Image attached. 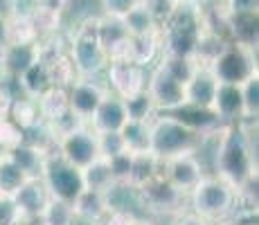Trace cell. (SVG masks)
<instances>
[{
	"mask_svg": "<svg viewBox=\"0 0 259 225\" xmlns=\"http://www.w3.org/2000/svg\"><path fill=\"white\" fill-rule=\"evenodd\" d=\"M72 209L77 214V221H86L93 225H99L106 212L111 209V198L106 192L97 189H81L79 196L72 201Z\"/></svg>",
	"mask_w": 259,
	"mask_h": 225,
	"instance_id": "17",
	"label": "cell"
},
{
	"mask_svg": "<svg viewBox=\"0 0 259 225\" xmlns=\"http://www.w3.org/2000/svg\"><path fill=\"white\" fill-rule=\"evenodd\" d=\"M142 5H144V9L151 14L153 21L162 27V25L174 16V12L178 9L181 0H142Z\"/></svg>",
	"mask_w": 259,
	"mask_h": 225,
	"instance_id": "37",
	"label": "cell"
},
{
	"mask_svg": "<svg viewBox=\"0 0 259 225\" xmlns=\"http://www.w3.org/2000/svg\"><path fill=\"white\" fill-rule=\"evenodd\" d=\"M36 41L38 34L29 14H5V45H29Z\"/></svg>",
	"mask_w": 259,
	"mask_h": 225,
	"instance_id": "20",
	"label": "cell"
},
{
	"mask_svg": "<svg viewBox=\"0 0 259 225\" xmlns=\"http://www.w3.org/2000/svg\"><path fill=\"white\" fill-rule=\"evenodd\" d=\"M158 63H160L176 81H181L183 86L192 79V74L196 72V68H198V63L194 61L192 57H178V54H165V52L158 57Z\"/></svg>",
	"mask_w": 259,
	"mask_h": 225,
	"instance_id": "33",
	"label": "cell"
},
{
	"mask_svg": "<svg viewBox=\"0 0 259 225\" xmlns=\"http://www.w3.org/2000/svg\"><path fill=\"white\" fill-rule=\"evenodd\" d=\"M138 5H140V0H102L104 14L106 16H115V18H124Z\"/></svg>",
	"mask_w": 259,
	"mask_h": 225,
	"instance_id": "41",
	"label": "cell"
},
{
	"mask_svg": "<svg viewBox=\"0 0 259 225\" xmlns=\"http://www.w3.org/2000/svg\"><path fill=\"white\" fill-rule=\"evenodd\" d=\"M147 93L158 113H178L185 108V86L171 77L160 63L147 70Z\"/></svg>",
	"mask_w": 259,
	"mask_h": 225,
	"instance_id": "7",
	"label": "cell"
},
{
	"mask_svg": "<svg viewBox=\"0 0 259 225\" xmlns=\"http://www.w3.org/2000/svg\"><path fill=\"white\" fill-rule=\"evenodd\" d=\"M136 225H156V223H153V221H147V218H138Z\"/></svg>",
	"mask_w": 259,
	"mask_h": 225,
	"instance_id": "46",
	"label": "cell"
},
{
	"mask_svg": "<svg viewBox=\"0 0 259 225\" xmlns=\"http://www.w3.org/2000/svg\"><path fill=\"white\" fill-rule=\"evenodd\" d=\"M133 192H136L138 203L147 212L160 214V216H165V214L176 216L178 212H183V205L187 201V194H183L178 187H174L162 173H158L156 178H151L149 183H144L142 187L133 189Z\"/></svg>",
	"mask_w": 259,
	"mask_h": 225,
	"instance_id": "5",
	"label": "cell"
},
{
	"mask_svg": "<svg viewBox=\"0 0 259 225\" xmlns=\"http://www.w3.org/2000/svg\"><path fill=\"white\" fill-rule=\"evenodd\" d=\"M57 147V156L63 158L68 164H72L74 169H83L88 162H93L99 156L97 151V135L91 126L77 128L70 131L54 142Z\"/></svg>",
	"mask_w": 259,
	"mask_h": 225,
	"instance_id": "9",
	"label": "cell"
},
{
	"mask_svg": "<svg viewBox=\"0 0 259 225\" xmlns=\"http://www.w3.org/2000/svg\"><path fill=\"white\" fill-rule=\"evenodd\" d=\"M3 156H5V151H3V149H0V160H3Z\"/></svg>",
	"mask_w": 259,
	"mask_h": 225,
	"instance_id": "47",
	"label": "cell"
},
{
	"mask_svg": "<svg viewBox=\"0 0 259 225\" xmlns=\"http://www.w3.org/2000/svg\"><path fill=\"white\" fill-rule=\"evenodd\" d=\"M34 5H38V7H46V9H50V12L63 14L68 9V5H70V0H34Z\"/></svg>",
	"mask_w": 259,
	"mask_h": 225,
	"instance_id": "45",
	"label": "cell"
},
{
	"mask_svg": "<svg viewBox=\"0 0 259 225\" xmlns=\"http://www.w3.org/2000/svg\"><path fill=\"white\" fill-rule=\"evenodd\" d=\"M160 173L165 176L174 187H178L183 194H189L196 183L205 176V167H203L198 153H178V156L160 160Z\"/></svg>",
	"mask_w": 259,
	"mask_h": 225,
	"instance_id": "10",
	"label": "cell"
},
{
	"mask_svg": "<svg viewBox=\"0 0 259 225\" xmlns=\"http://www.w3.org/2000/svg\"><path fill=\"white\" fill-rule=\"evenodd\" d=\"M174 225H212L207 218L198 216L196 212H178Z\"/></svg>",
	"mask_w": 259,
	"mask_h": 225,
	"instance_id": "44",
	"label": "cell"
},
{
	"mask_svg": "<svg viewBox=\"0 0 259 225\" xmlns=\"http://www.w3.org/2000/svg\"><path fill=\"white\" fill-rule=\"evenodd\" d=\"M111 93L106 83H99L97 77H77L68 88V104L81 119H91L102 99Z\"/></svg>",
	"mask_w": 259,
	"mask_h": 225,
	"instance_id": "12",
	"label": "cell"
},
{
	"mask_svg": "<svg viewBox=\"0 0 259 225\" xmlns=\"http://www.w3.org/2000/svg\"><path fill=\"white\" fill-rule=\"evenodd\" d=\"M221 225H223V223H221Z\"/></svg>",
	"mask_w": 259,
	"mask_h": 225,
	"instance_id": "49",
	"label": "cell"
},
{
	"mask_svg": "<svg viewBox=\"0 0 259 225\" xmlns=\"http://www.w3.org/2000/svg\"><path fill=\"white\" fill-rule=\"evenodd\" d=\"M138 216L133 212H128V209L124 207H111L106 212V216L102 218V223L99 225H136Z\"/></svg>",
	"mask_w": 259,
	"mask_h": 225,
	"instance_id": "42",
	"label": "cell"
},
{
	"mask_svg": "<svg viewBox=\"0 0 259 225\" xmlns=\"http://www.w3.org/2000/svg\"><path fill=\"white\" fill-rule=\"evenodd\" d=\"M7 117L14 119V122H16L25 133L34 131V128H36L38 124L43 122L41 115H38L36 102H34L32 97H25V95H23V97L12 99V104H9V111H7Z\"/></svg>",
	"mask_w": 259,
	"mask_h": 225,
	"instance_id": "27",
	"label": "cell"
},
{
	"mask_svg": "<svg viewBox=\"0 0 259 225\" xmlns=\"http://www.w3.org/2000/svg\"><path fill=\"white\" fill-rule=\"evenodd\" d=\"M23 140H25V131L14 119L0 117V149H3V151L14 149L16 144H21Z\"/></svg>",
	"mask_w": 259,
	"mask_h": 225,
	"instance_id": "38",
	"label": "cell"
},
{
	"mask_svg": "<svg viewBox=\"0 0 259 225\" xmlns=\"http://www.w3.org/2000/svg\"><path fill=\"white\" fill-rule=\"evenodd\" d=\"M212 72L219 81L226 83H241L252 74H259L257 70V48L252 45L232 43L226 48V52L212 63Z\"/></svg>",
	"mask_w": 259,
	"mask_h": 225,
	"instance_id": "6",
	"label": "cell"
},
{
	"mask_svg": "<svg viewBox=\"0 0 259 225\" xmlns=\"http://www.w3.org/2000/svg\"><path fill=\"white\" fill-rule=\"evenodd\" d=\"M126 119H128V115H126V108H124V99L108 93L106 97L102 99V104L97 106V111L93 113V117L88 119V126H91L95 133L119 131Z\"/></svg>",
	"mask_w": 259,
	"mask_h": 225,
	"instance_id": "15",
	"label": "cell"
},
{
	"mask_svg": "<svg viewBox=\"0 0 259 225\" xmlns=\"http://www.w3.org/2000/svg\"><path fill=\"white\" fill-rule=\"evenodd\" d=\"M0 225H25L12 196H0Z\"/></svg>",
	"mask_w": 259,
	"mask_h": 225,
	"instance_id": "40",
	"label": "cell"
},
{
	"mask_svg": "<svg viewBox=\"0 0 259 225\" xmlns=\"http://www.w3.org/2000/svg\"><path fill=\"white\" fill-rule=\"evenodd\" d=\"M241 88V119L239 122H257L259 117V74H252L239 83Z\"/></svg>",
	"mask_w": 259,
	"mask_h": 225,
	"instance_id": "31",
	"label": "cell"
},
{
	"mask_svg": "<svg viewBox=\"0 0 259 225\" xmlns=\"http://www.w3.org/2000/svg\"><path fill=\"white\" fill-rule=\"evenodd\" d=\"M79 173H81L83 189H97V192L108 194L117 185L111 171V162H108V158L102 156H97L93 162H88L83 169H79Z\"/></svg>",
	"mask_w": 259,
	"mask_h": 225,
	"instance_id": "21",
	"label": "cell"
},
{
	"mask_svg": "<svg viewBox=\"0 0 259 225\" xmlns=\"http://www.w3.org/2000/svg\"><path fill=\"white\" fill-rule=\"evenodd\" d=\"M29 18H32V25H34V29H36L38 38L54 36V34L59 32V27H61V14L50 12V9L38 7V5H34V7L29 9Z\"/></svg>",
	"mask_w": 259,
	"mask_h": 225,
	"instance_id": "35",
	"label": "cell"
},
{
	"mask_svg": "<svg viewBox=\"0 0 259 225\" xmlns=\"http://www.w3.org/2000/svg\"><path fill=\"white\" fill-rule=\"evenodd\" d=\"M205 133L187 124L183 117L174 115H156L151 119V144L149 151L158 160H165L178 153H198L203 147Z\"/></svg>",
	"mask_w": 259,
	"mask_h": 225,
	"instance_id": "2",
	"label": "cell"
},
{
	"mask_svg": "<svg viewBox=\"0 0 259 225\" xmlns=\"http://www.w3.org/2000/svg\"><path fill=\"white\" fill-rule=\"evenodd\" d=\"M41 178L46 183L48 192L52 198H61V201L72 203L79 196V192L83 189L81 173L79 169H74L72 164H68L63 158H59L57 153H48L46 164L41 169Z\"/></svg>",
	"mask_w": 259,
	"mask_h": 225,
	"instance_id": "8",
	"label": "cell"
},
{
	"mask_svg": "<svg viewBox=\"0 0 259 225\" xmlns=\"http://www.w3.org/2000/svg\"><path fill=\"white\" fill-rule=\"evenodd\" d=\"M5 156L12 158L14 162L27 173V176H41V169H43V164H46L48 151L43 147H38L36 142H27V140H23V142L16 144L14 149L5 151Z\"/></svg>",
	"mask_w": 259,
	"mask_h": 225,
	"instance_id": "19",
	"label": "cell"
},
{
	"mask_svg": "<svg viewBox=\"0 0 259 225\" xmlns=\"http://www.w3.org/2000/svg\"><path fill=\"white\" fill-rule=\"evenodd\" d=\"M34 102H36L38 115H41L43 122H54V119L61 117L70 108V104H68V88H59V86H48Z\"/></svg>",
	"mask_w": 259,
	"mask_h": 225,
	"instance_id": "24",
	"label": "cell"
},
{
	"mask_svg": "<svg viewBox=\"0 0 259 225\" xmlns=\"http://www.w3.org/2000/svg\"><path fill=\"white\" fill-rule=\"evenodd\" d=\"M119 135L124 140V147L128 153H151V122L147 119H126L119 128Z\"/></svg>",
	"mask_w": 259,
	"mask_h": 225,
	"instance_id": "23",
	"label": "cell"
},
{
	"mask_svg": "<svg viewBox=\"0 0 259 225\" xmlns=\"http://www.w3.org/2000/svg\"><path fill=\"white\" fill-rule=\"evenodd\" d=\"M16 81H18V88L23 90L27 97H32V99H36L38 95L43 93L48 86H50V81H48V70H46V63L41 61V59H36V61H32L27 68L23 70L21 74L16 77Z\"/></svg>",
	"mask_w": 259,
	"mask_h": 225,
	"instance_id": "26",
	"label": "cell"
},
{
	"mask_svg": "<svg viewBox=\"0 0 259 225\" xmlns=\"http://www.w3.org/2000/svg\"><path fill=\"white\" fill-rule=\"evenodd\" d=\"M104 74L108 90L122 99L140 93L147 86V68L133 61H108Z\"/></svg>",
	"mask_w": 259,
	"mask_h": 225,
	"instance_id": "11",
	"label": "cell"
},
{
	"mask_svg": "<svg viewBox=\"0 0 259 225\" xmlns=\"http://www.w3.org/2000/svg\"><path fill=\"white\" fill-rule=\"evenodd\" d=\"M126 36H131V34L126 32L122 18L106 16V14H104V16H97V38H99V43H102V48L106 50V54H108V50H113Z\"/></svg>",
	"mask_w": 259,
	"mask_h": 225,
	"instance_id": "28",
	"label": "cell"
},
{
	"mask_svg": "<svg viewBox=\"0 0 259 225\" xmlns=\"http://www.w3.org/2000/svg\"><path fill=\"white\" fill-rule=\"evenodd\" d=\"M158 173H160V160L153 156V153H133L126 187L138 189L144 183H149L151 178H156Z\"/></svg>",
	"mask_w": 259,
	"mask_h": 225,
	"instance_id": "25",
	"label": "cell"
},
{
	"mask_svg": "<svg viewBox=\"0 0 259 225\" xmlns=\"http://www.w3.org/2000/svg\"><path fill=\"white\" fill-rule=\"evenodd\" d=\"M27 178H32V176H27L12 158L3 156V160H0V196H14L16 189Z\"/></svg>",
	"mask_w": 259,
	"mask_h": 225,
	"instance_id": "32",
	"label": "cell"
},
{
	"mask_svg": "<svg viewBox=\"0 0 259 225\" xmlns=\"http://www.w3.org/2000/svg\"><path fill=\"white\" fill-rule=\"evenodd\" d=\"M25 225H32V223H25Z\"/></svg>",
	"mask_w": 259,
	"mask_h": 225,
	"instance_id": "48",
	"label": "cell"
},
{
	"mask_svg": "<svg viewBox=\"0 0 259 225\" xmlns=\"http://www.w3.org/2000/svg\"><path fill=\"white\" fill-rule=\"evenodd\" d=\"M219 79L214 77L210 68H196L192 79L185 83V106L196 108V111H210L214 90H217Z\"/></svg>",
	"mask_w": 259,
	"mask_h": 225,
	"instance_id": "14",
	"label": "cell"
},
{
	"mask_svg": "<svg viewBox=\"0 0 259 225\" xmlns=\"http://www.w3.org/2000/svg\"><path fill=\"white\" fill-rule=\"evenodd\" d=\"M68 57L77 70V77H99L104 72L108 54L97 38V16L86 18L74 29L68 45Z\"/></svg>",
	"mask_w": 259,
	"mask_h": 225,
	"instance_id": "4",
	"label": "cell"
},
{
	"mask_svg": "<svg viewBox=\"0 0 259 225\" xmlns=\"http://www.w3.org/2000/svg\"><path fill=\"white\" fill-rule=\"evenodd\" d=\"M12 198L16 203L18 212H21L23 221L32 223V221H38V216L43 214V209H46V205L50 201V192L41 176H32L16 189V194Z\"/></svg>",
	"mask_w": 259,
	"mask_h": 225,
	"instance_id": "13",
	"label": "cell"
},
{
	"mask_svg": "<svg viewBox=\"0 0 259 225\" xmlns=\"http://www.w3.org/2000/svg\"><path fill=\"white\" fill-rule=\"evenodd\" d=\"M228 45H230V38H226L223 34L203 27L201 34H198V38H196V45H194L192 59L201 68H212V63L226 52Z\"/></svg>",
	"mask_w": 259,
	"mask_h": 225,
	"instance_id": "18",
	"label": "cell"
},
{
	"mask_svg": "<svg viewBox=\"0 0 259 225\" xmlns=\"http://www.w3.org/2000/svg\"><path fill=\"white\" fill-rule=\"evenodd\" d=\"M124 108H126L128 119H147V122H151V119L158 115L156 106H153L151 97H149V93H147V88L124 99Z\"/></svg>",
	"mask_w": 259,
	"mask_h": 225,
	"instance_id": "36",
	"label": "cell"
},
{
	"mask_svg": "<svg viewBox=\"0 0 259 225\" xmlns=\"http://www.w3.org/2000/svg\"><path fill=\"white\" fill-rule=\"evenodd\" d=\"M124 21V27H126V32L131 34V36H138V34H149V32H158L160 29V25L151 18V14L144 9L142 0L138 7H133L131 12L126 14V16L122 18Z\"/></svg>",
	"mask_w": 259,
	"mask_h": 225,
	"instance_id": "34",
	"label": "cell"
},
{
	"mask_svg": "<svg viewBox=\"0 0 259 225\" xmlns=\"http://www.w3.org/2000/svg\"><path fill=\"white\" fill-rule=\"evenodd\" d=\"M95 135H97V151L102 158H113L117 153L126 151L119 131H106V133H95Z\"/></svg>",
	"mask_w": 259,
	"mask_h": 225,
	"instance_id": "39",
	"label": "cell"
},
{
	"mask_svg": "<svg viewBox=\"0 0 259 225\" xmlns=\"http://www.w3.org/2000/svg\"><path fill=\"white\" fill-rule=\"evenodd\" d=\"M192 212H196L198 216L207 218V221H223L226 216H230L237 207V192L235 187L226 183L219 176H203L196 183V187L187 194Z\"/></svg>",
	"mask_w": 259,
	"mask_h": 225,
	"instance_id": "3",
	"label": "cell"
},
{
	"mask_svg": "<svg viewBox=\"0 0 259 225\" xmlns=\"http://www.w3.org/2000/svg\"><path fill=\"white\" fill-rule=\"evenodd\" d=\"M226 14H257L259 0H223Z\"/></svg>",
	"mask_w": 259,
	"mask_h": 225,
	"instance_id": "43",
	"label": "cell"
},
{
	"mask_svg": "<svg viewBox=\"0 0 259 225\" xmlns=\"http://www.w3.org/2000/svg\"><path fill=\"white\" fill-rule=\"evenodd\" d=\"M162 54V36L160 29L149 34H138L131 36V61L140 63V66L149 68L158 61V57Z\"/></svg>",
	"mask_w": 259,
	"mask_h": 225,
	"instance_id": "22",
	"label": "cell"
},
{
	"mask_svg": "<svg viewBox=\"0 0 259 225\" xmlns=\"http://www.w3.org/2000/svg\"><path fill=\"white\" fill-rule=\"evenodd\" d=\"M210 111L221 124L239 122L241 119V88H239V83L219 81Z\"/></svg>",
	"mask_w": 259,
	"mask_h": 225,
	"instance_id": "16",
	"label": "cell"
},
{
	"mask_svg": "<svg viewBox=\"0 0 259 225\" xmlns=\"http://www.w3.org/2000/svg\"><path fill=\"white\" fill-rule=\"evenodd\" d=\"M77 214L72 209V203L61 201V198H52L46 205L43 214L38 216V225H77Z\"/></svg>",
	"mask_w": 259,
	"mask_h": 225,
	"instance_id": "29",
	"label": "cell"
},
{
	"mask_svg": "<svg viewBox=\"0 0 259 225\" xmlns=\"http://www.w3.org/2000/svg\"><path fill=\"white\" fill-rule=\"evenodd\" d=\"M48 70V81L50 86H59V88H70V83L77 79V70H74L68 52L54 57L52 61L46 63Z\"/></svg>",
	"mask_w": 259,
	"mask_h": 225,
	"instance_id": "30",
	"label": "cell"
},
{
	"mask_svg": "<svg viewBox=\"0 0 259 225\" xmlns=\"http://www.w3.org/2000/svg\"><path fill=\"white\" fill-rule=\"evenodd\" d=\"M214 167L217 176L235 187V192L252 173H257V153L243 126L223 131V138L214 153Z\"/></svg>",
	"mask_w": 259,
	"mask_h": 225,
	"instance_id": "1",
	"label": "cell"
}]
</instances>
